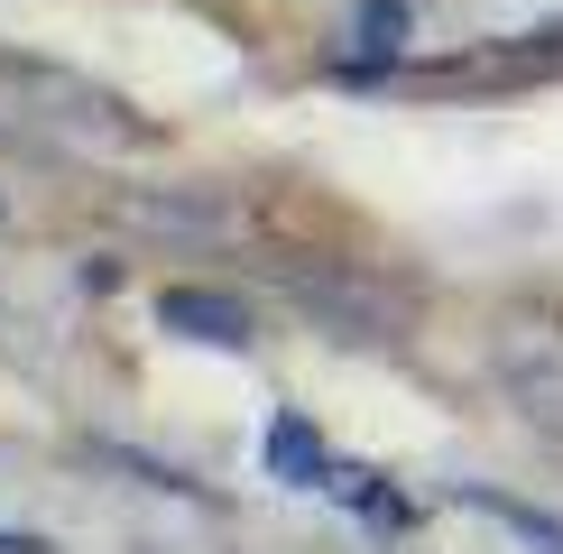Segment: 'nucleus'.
Wrapping results in <instances>:
<instances>
[{
	"label": "nucleus",
	"instance_id": "obj_1",
	"mask_svg": "<svg viewBox=\"0 0 563 554\" xmlns=\"http://www.w3.org/2000/svg\"><path fill=\"white\" fill-rule=\"evenodd\" d=\"M268 287L333 342H407L426 314L416 277H388L369 259H268Z\"/></svg>",
	"mask_w": 563,
	"mask_h": 554
},
{
	"label": "nucleus",
	"instance_id": "obj_2",
	"mask_svg": "<svg viewBox=\"0 0 563 554\" xmlns=\"http://www.w3.org/2000/svg\"><path fill=\"white\" fill-rule=\"evenodd\" d=\"M489 388H499V407L518 416V425L563 444V306L508 296V306L489 314Z\"/></svg>",
	"mask_w": 563,
	"mask_h": 554
},
{
	"label": "nucleus",
	"instance_id": "obj_3",
	"mask_svg": "<svg viewBox=\"0 0 563 554\" xmlns=\"http://www.w3.org/2000/svg\"><path fill=\"white\" fill-rule=\"evenodd\" d=\"M0 84H10L37 121H56L65 138H92V148H157V138H167L148 111H130L111 84L65 75V65H46V56H0Z\"/></svg>",
	"mask_w": 563,
	"mask_h": 554
},
{
	"label": "nucleus",
	"instance_id": "obj_4",
	"mask_svg": "<svg viewBox=\"0 0 563 554\" xmlns=\"http://www.w3.org/2000/svg\"><path fill=\"white\" fill-rule=\"evenodd\" d=\"M157 333L203 342V352H250L260 342V314L231 287H157Z\"/></svg>",
	"mask_w": 563,
	"mask_h": 554
},
{
	"label": "nucleus",
	"instance_id": "obj_5",
	"mask_svg": "<svg viewBox=\"0 0 563 554\" xmlns=\"http://www.w3.org/2000/svg\"><path fill=\"white\" fill-rule=\"evenodd\" d=\"M453 499L472 508V518H489L518 554H563V518H554V508H536L518 490H489V480H453Z\"/></svg>",
	"mask_w": 563,
	"mask_h": 554
},
{
	"label": "nucleus",
	"instance_id": "obj_6",
	"mask_svg": "<svg viewBox=\"0 0 563 554\" xmlns=\"http://www.w3.org/2000/svg\"><path fill=\"white\" fill-rule=\"evenodd\" d=\"M268 472L287 480V490H323V480H333V444H323V434L287 407V416L268 425Z\"/></svg>",
	"mask_w": 563,
	"mask_h": 554
},
{
	"label": "nucleus",
	"instance_id": "obj_7",
	"mask_svg": "<svg viewBox=\"0 0 563 554\" xmlns=\"http://www.w3.org/2000/svg\"><path fill=\"white\" fill-rule=\"evenodd\" d=\"M323 499H342V508H361V518H379V527H407L416 508L388 490L379 472H361V462H333V480H323Z\"/></svg>",
	"mask_w": 563,
	"mask_h": 554
},
{
	"label": "nucleus",
	"instance_id": "obj_8",
	"mask_svg": "<svg viewBox=\"0 0 563 554\" xmlns=\"http://www.w3.org/2000/svg\"><path fill=\"white\" fill-rule=\"evenodd\" d=\"M0 222H10V195H0Z\"/></svg>",
	"mask_w": 563,
	"mask_h": 554
}]
</instances>
